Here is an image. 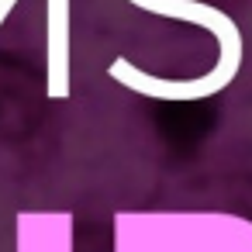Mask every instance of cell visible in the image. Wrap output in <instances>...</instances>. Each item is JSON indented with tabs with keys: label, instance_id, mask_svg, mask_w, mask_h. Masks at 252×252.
Listing matches in <instances>:
<instances>
[{
	"label": "cell",
	"instance_id": "cell-1",
	"mask_svg": "<svg viewBox=\"0 0 252 252\" xmlns=\"http://www.w3.org/2000/svg\"><path fill=\"white\" fill-rule=\"evenodd\" d=\"M128 4H135L138 11L162 14V18L187 21V25H197V28L211 32L218 38V63L200 80H159V76L142 73L131 59L118 56L107 66V76L114 83H121L131 94L156 97V100H200V97H211V94L231 87V80L238 76V66H242V32L228 14H221L207 4H197V0H128Z\"/></svg>",
	"mask_w": 252,
	"mask_h": 252
},
{
	"label": "cell",
	"instance_id": "cell-3",
	"mask_svg": "<svg viewBox=\"0 0 252 252\" xmlns=\"http://www.w3.org/2000/svg\"><path fill=\"white\" fill-rule=\"evenodd\" d=\"M14 252H73V214L21 211L14 218Z\"/></svg>",
	"mask_w": 252,
	"mask_h": 252
},
{
	"label": "cell",
	"instance_id": "cell-2",
	"mask_svg": "<svg viewBox=\"0 0 252 252\" xmlns=\"http://www.w3.org/2000/svg\"><path fill=\"white\" fill-rule=\"evenodd\" d=\"M45 94L69 97V0H45Z\"/></svg>",
	"mask_w": 252,
	"mask_h": 252
}]
</instances>
